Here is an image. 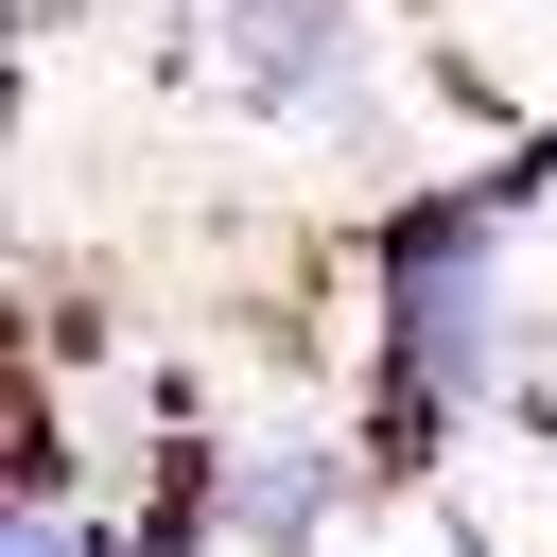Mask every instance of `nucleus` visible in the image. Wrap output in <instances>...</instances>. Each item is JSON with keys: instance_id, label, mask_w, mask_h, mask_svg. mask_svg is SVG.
Segmentation results:
<instances>
[{"instance_id": "obj_1", "label": "nucleus", "mask_w": 557, "mask_h": 557, "mask_svg": "<svg viewBox=\"0 0 557 557\" xmlns=\"http://www.w3.org/2000/svg\"><path fill=\"white\" fill-rule=\"evenodd\" d=\"M505 383V191H418L366 278V400L400 453L470 435Z\"/></svg>"}, {"instance_id": "obj_2", "label": "nucleus", "mask_w": 557, "mask_h": 557, "mask_svg": "<svg viewBox=\"0 0 557 557\" xmlns=\"http://www.w3.org/2000/svg\"><path fill=\"white\" fill-rule=\"evenodd\" d=\"M331 505H348V435H331V418L278 400V418L209 435V540H226V557H313Z\"/></svg>"}, {"instance_id": "obj_3", "label": "nucleus", "mask_w": 557, "mask_h": 557, "mask_svg": "<svg viewBox=\"0 0 557 557\" xmlns=\"http://www.w3.org/2000/svg\"><path fill=\"white\" fill-rule=\"evenodd\" d=\"M209 52H226V104L244 122H331L348 70H366V0H226Z\"/></svg>"}, {"instance_id": "obj_4", "label": "nucleus", "mask_w": 557, "mask_h": 557, "mask_svg": "<svg viewBox=\"0 0 557 557\" xmlns=\"http://www.w3.org/2000/svg\"><path fill=\"white\" fill-rule=\"evenodd\" d=\"M0 557H122V540H87V522H70V505H52V487H35V505H17V522H0Z\"/></svg>"}, {"instance_id": "obj_5", "label": "nucleus", "mask_w": 557, "mask_h": 557, "mask_svg": "<svg viewBox=\"0 0 557 557\" xmlns=\"http://www.w3.org/2000/svg\"><path fill=\"white\" fill-rule=\"evenodd\" d=\"M435 557H505V540H487V522H453V540H435Z\"/></svg>"}]
</instances>
